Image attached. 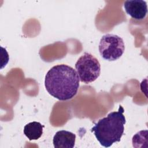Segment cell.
<instances>
[{"mask_svg":"<svg viewBox=\"0 0 148 148\" xmlns=\"http://www.w3.org/2000/svg\"><path fill=\"white\" fill-rule=\"evenodd\" d=\"M79 81L75 69L65 64H59L53 66L47 72L45 86L53 97L60 101H66L77 94Z\"/></svg>","mask_w":148,"mask_h":148,"instance_id":"cell-1","label":"cell"},{"mask_svg":"<svg viewBox=\"0 0 148 148\" xmlns=\"http://www.w3.org/2000/svg\"><path fill=\"white\" fill-rule=\"evenodd\" d=\"M124 112V108L120 105L117 111L110 112L106 117L99 119L91 129L102 146L109 147L120 141L126 123Z\"/></svg>","mask_w":148,"mask_h":148,"instance_id":"cell-2","label":"cell"},{"mask_svg":"<svg viewBox=\"0 0 148 148\" xmlns=\"http://www.w3.org/2000/svg\"><path fill=\"white\" fill-rule=\"evenodd\" d=\"M75 68L80 82L86 84L95 81L100 75L101 65L98 59L85 52L75 64Z\"/></svg>","mask_w":148,"mask_h":148,"instance_id":"cell-3","label":"cell"},{"mask_svg":"<svg viewBox=\"0 0 148 148\" xmlns=\"http://www.w3.org/2000/svg\"><path fill=\"white\" fill-rule=\"evenodd\" d=\"M98 49L101 56L103 59L113 61L121 57L125 50V45L120 36L106 34L101 38Z\"/></svg>","mask_w":148,"mask_h":148,"instance_id":"cell-4","label":"cell"},{"mask_svg":"<svg viewBox=\"0 0 148 148\" xmlns=\"http://www.w3.org/2000/svg\"><path fill=\"white\" fill-rule=\"evenodd\" d=\"M126 13L132 18L140 20L146 16L147 6L146 2L143 0H127L124 3Z\"/></svg>","mask_w":148,"mask_h":148,"instance_id":"cell-5","label":"cell"},{"mask_svg":"<svg viewBox=\"0 0 148 148\" xmlns=\"http://www.w3.org/2000/svg\"><path fill=\"white\" fill-rule=\"evenodd\" d=\"M75 140V134L66 130H60L54 135L53 143L55 148H73Z\"/></svg>","mask_w":148,"mask_h":148,"instance_id":"cell-6","label":"cell"},{"mask_svg":"<svg viewBox=\"0 0 148 148\" xmlns=\"http://www.w3.org/2000/svg\"><path fill=\"white\" fill-rule=\"evenodd\" d=\"M44 127L39 122L32 121L27 124L24 126L23 132L29 140H37L42 136Z\"/></svg>","mask_w":148,"mask_h":148,"instance_id":"cell-7","label":"cell"},{"mask_svg":"<svg viewBox=\"0 0 148 148\" xmlns=\"http://www.w3.org/2000/svg\"><path fill=\"white\" fill-rule=\"evenodd\" d=\"M147 130H142L140 131L136 134H135L132 139V145L135 147H141V144H142L143 146V143H147Z\"/></svg>","mask_w":148,"mask_h":148,"instance_id":"cell-8","label":"cell"}]
</instances>
